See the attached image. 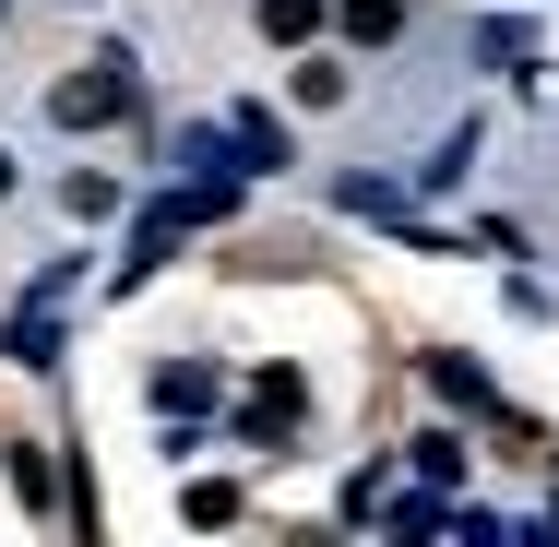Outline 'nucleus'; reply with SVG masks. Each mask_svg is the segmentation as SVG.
<instances>
[{"mask_svg":"<svg viewBox=\"0 0 559 547\" xmlns=\"http://www.w3.org/2000/svg\"><path fill=\"white\" fill-rule=\"evenodd\" d=\"M131 108V60H96V72H72V84H48V119H60V131H96V119H119Z\"/></svg>","mask_w":559,"mask_h":547,"instance_id":"nucleus-1","label":"nucleus"},{"mask_svg":"<svg viewBox=\"0 0 559 547\" xmlns=\"http://www.w3.org/2000/svg\"><path fill=\"white\" fill-rule=\"evenodd\" d=\"M191 226H203V191H167V203H143V215H131V262H119V286H143V274H155V262H167Z\"/></svg>","mask_w":559,"mask_h":547,"instance_id":"nucleus-2","label":"nucleus"},{"mask_svg":"<svg viewBox=\"0 0 559 547\" xmlns=\"http://www.w3.org/2000/svg\"><path fill=\"white\" fill-rule=\"evenodd\" d=\"M298 417H310V381H298V369H262V381H250V440L298 429Z\"/></svg>","mask_w":559,"mask_h":547,"instance_id":"nucleus-3","label":"nucleus"},{"mask_svg":"<svg viewBox=\"0 0 559 547\" xmlns=\"http://www.w3.org/2000/svg\"><path fill=\"white\" fill-rule=\"evenodd\" d=\"M203 405H215V369L203 357H167L155 369V417H203Z\"/></svg>","mask_w":559,"mask_h":547,"instance_id":"nucleus-4","label":"nucleus"},{"mask_svg":"<svg viewBox=\"0 0 559 547\" xmlns=\"http://www.w3.org/2000/svg\"><path fill=\"white\" fill-rule=\"evenodd\" d=\"M12 369H60V322H48V286H36V310H12Z\"/></svg>","mask_w":559,"mask_h":547,"instance_id":"nucleus-5","label":"nucleus"},{"mask_svg":"<svg viewBox=\"0 0 559 547\" xmlns=\"http://www.w3.org/2000/svg\"><path fill=\"white\" fill-rule=\"evenodd\" d=\"M250 24H262V36H274V48H298V36H322V0H262V12H250Z\"/></svg>","mask_w":559,"mask_h":547,"instance_id":"nucleus-6","label":"nucleus"},{"mask_svg":"<svg viewBox=\"0 0 559 547\" xmlns=\"http://www.w3.org/2000/svg\"><path fill=\"white\" fill-rule=\"evenodd\" d=\"M60 203H72V226H108V215H119V179H96V167H72V191H60Z\"/></svg>","mask_w":559,"mask_h":547,"instance_id":"nucleus-7","label":"nucleus"},{"mask_svg":"<svg viewBox=\"0 0 559 547\" xmlns=\"http://www.w3.org/2000/svg\"><path fill=\"white\" fill-rule=\"evenodd\" d=\"M334 12H345V36H357V48H381V36L405 24V0H334Z\"/></svg>","mask_w":559,"mask_h":547,"instance_id":"nucleus-8","label":"nucleus"},{"mask_svg":"<svg viewBox=\"0 0 559 547\" xmlns=\"http://www.w3.org/2000/svg\"><path fill=\"white\" fill-rule=\"evenodd\" d=\"M238 167H286V131H274L262 108H238Z\"/></svg>","mask_w":559,"mask_h":547,"instance_id":"nucleus-9","label":"nucleus"},{"mask_svg":"<svg viewBox=\"0 0 559 547\" xmlns=\"http://www.w3.org/2000/svg\"><path fill=\"white\" fill-rule=\"evenodd\" d=\"M429 381H441L452 405H488V369H476V357H429Z\"/></svg>","mask_w":559,"mask_h":547,"instance_id":"nucleus-10","label":"nucleus"},{"mask_svg":"<svg viewBox=\"0 0 559 547\" xmlns=\"http://www.w3.org/2000/svg\"><path fill=\"white\" fill-rule=\"evenodd\" d=\"M179 512H191V524H238V488H226V476H203V488H191Z\"/></svg>","mask_w":559,"mask_h":547,"instance_id":"nucleus-11","label":"nucleus"},{"mask_svg":"<svg viewBox=\"0 0 559 547\" xmlns=\"http://www.w3.org/2000/svg\"><path fill=\"white\" fill-rule=\"evenodd\" d=\"M417 476H429V488H452V476H464V440H452V429L417 440Z\"/></svg>","mask_w":559,"mask_h":547,"instance_id":"nucleus-12","label":"nucleus"},{"mask_svg":"<svg viewBox=\"0 0 559 547\" xmlns=\"http://www.w3.org/2000/svg\"><path fill=\"white\" fill-rule=\"evenodd\" d=\"M0 191H12V155H0Z\"/></svg>","mask_w":559,"mask_h":547,"instance_id":"nucleus-13","label":"nucleus"}]
</instances>
